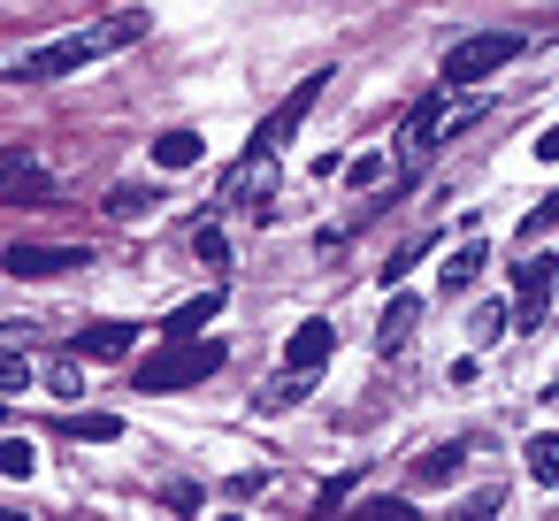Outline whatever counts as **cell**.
<instances>
[{
  "instance_id": "6da1fadb",
  "label": "cell",
  "mask_w": 559,
  "mask_h": 521,
  "mask_svg": "<svg viewBox=\"0 0 559 521\" xmlns=\"http://www.w3.org/2000/svg\"><path fill=\"white\" fill-rule=\"evenodd\" d=\"M146 9H123V16H100V24H85V32H62V39H47V47H32V55H16L9 62V85H47V78H78V70H93V62H108V55H123V47H139L146 39Z\"/></svg>"
},
{
  "instance_id": "7a4b0ae2",
  "label": "cell",
  "mask_w": 559,
  "mask_h": 521,
  "mask_svg": "<svg viewBox=\"0 0 559 521\" xmlns=\"http://www.w3.org/2000/svg\"><path fill=\"white\" fill-rule=\"evenodd\" d=\"M475 116H483V100H460V108H444V85H437V93H429V100H421V108L406 116V139H399V169L414 177V169H421V162H429V154H437V146L452 139V131H467Z\"/></svg>"
},
{
  "instance_id": "3957f363",
  "label": "cell",
  "mask_w": 559,
  "mask_h": 521,
  "mask_svg": "<svg viewBox=\"0 0 559 521\" xmlns=\"http://www.w3.org/2000/svg\"><path fill=\"white\" fill-rule=\"evenodd\" d=\"M513 55H521L513 32H475V39H460V47L437 62V85H444V93H475V85H490Z\"/></svg>"
},
{
  "instance_id": "277c9868",
  "label": "cell",
  "mask_w": 559,
  "mask_h": 521,
  "mask_svg": "<svg viewBox=\"0 0 559 521\" xmlns=\"http://www.w3.org/2000/svg\"><path fill=\"white\" fill-rule=\"evenodd\" d=\"M215 368H223V345H215V338H192V345L169 338V353H154L131 383H139V391H192V383H207Z\"/></svg>"
},
{
  "instance_id": "5b68a950",
  "label": "cell",
  "mask_w": 559,
  "mask_h": 521,
  "mask_svg": "<svg viewBox=\"0 0 559 521\" xmlns=\"http://www.w3.org/2000/svg\"><path fill=\"white\" fill-rule=\"evenodd\" d=\"M551 292H559V261L528 246L521 269H513V322H521V330H544V322H551Z\"/></svg>"
},
{
  "instance_id": "8992f818",
  "label": "cell",
  "mask_w": 559,
  "mask_h": 521,
  "mask_svg": "<svg viewBox=\"0 0 559 521\" xmlns=\"http://www.w3.org/2000/svg\"><path fill=\"white\" fill-rule=\"evenodd\" d=\"M276 162H284V146L253 139V146H246V162L230 169L223 200H230V208H261V215H269V200H276Z\"/></svg>"
},
{
  "instance_id": "52a82bcc",
  "label": "cell",
  "mask_w": 559,
  "mask_h": 521,
  "mask_svg": "<svg viewBox=\"0 0 559 521\" xmlns=\"http://www.w3.org/2000/svg\"><path fill=\"white\" fill-rule=\"evenodd\" d=\"M0 269H9V276H24V284H39V276L93 269V253H85V246H9V253H0Z\"/></svg>"
},
{
  "instance_id": "ba28073f",
  "label": "cell",
  "mask_w": 559,
  "mask_h": 521,
  "mask_svg": "<svg viewBox=\"0 0 559 521\" xmlns=\"http://www.w3.org/2000/svg\"><path fill=\"white\" fill-rule=\"evenodd\" d=\"M330 353H337V330H330V322H299V330L284 338V368H307V376H314Z\"/></svg>"
},
{
  "instance_id": "9c48e42d",
  "label": "cell",
  "mask_w": 559,
  "mask_h": 521,
  "mask_svg": "<svg viewBox=\"0 0 559 521\" xmlns=\"http://www.w3.org/2000/svg\"><path fill=\"white\" fill-rule=\"evenodd\" d=\"M0 200H9V208H24V200H55V177H47L32 154H16L9 169H0Z\"/></svg>"
},
{
  "instance_id": "30bf717a",
  "label": "cell",
  "mask_w": 559,
  "mask_h": 521,
  "mask_svg": "<svg viewBox=\"0 0 559 521\" xmlns=\"http://www.w3.org/2000/svg\"><path fill=\"white\" fill-rule=\"evenodd\" d=\"M200 154H207V139H200L192 123H177V131H162V139H154V169H192Z\"/></svg>"
},
{
  "instance_id": "8fae6325",
  "label": "cell",
  "mask_w": 559,
  "mask_h": 521,
  "mask_svg": "<svg viewBox=\"0 0 559 521\" xmlns=\"http://www.w3.org/2000/svg\"><path fill=\"white\" fill-rule=\"evenodd\" d=\"M414 322H421V299H406V292H399V299L383 307V322H376V345H383V353H406Z\"/></svg>"
},
{
  "instance_id": "7c38bea8",
  "label": "cell",
  "mask_w": 559,
  "mask_h": 521,
  "mask_svg": "<svg viewBox=\"0 0 559 521\" xmlns=\"http://www.w3.org/2000/svg\"><path fill=\"white\" fill-rule=\"evenodd\" d=\"M131 338H139L131 322H93V330H78V353H85V360H123Z\"/></svg>"
},
{
  "instance_id": "4fadbf2b",
  "label": "cell",
  "mask_w": 559,
  "mask_h": 521,
  "mask_svg": "<svg viewBox=\"0 0 559 521\" xmlns=\"http://www.w3.org/2000/svg\"><path fill=\"white\" fill-rule=\"evenodd\" d=\"M460 467H467V445H437V452H421V460H414V483H421V490H437V483H452Z\"/></svg>"
},
{
  "instance_id": "5bb4252c",
  "label": "cell",
  "mask_w": 559,
  "mask_h": 521,
  "mask_svg": "<svg viewBox=\"0 0 559 521\" xmlns=\"http://www.w3.org/2000/svg\"><path fill=\"white\" fill-rule=\"evenodd\" d=\"M521 467H528L536 483H559V429H536V437L521 445Z\"/></svg>"
},
{
  "instance_id": "9a60e30c",
  "label": "cell",
  "mask_w": 559,
  "mask_h": 521,
  "mask_svg": "<svg viewBox=\"0 0 559 521\" xmlns=\"http://www.w3.org/2000/svg\"><path fill=\"white\" fill-rule=\"evenodd\" d=\"M215 315H223V292H200V299H185L162 330H169V338H192V330H200V322H215Z\"/></svg>"
},
{
  "instance_id": "2e32d148",
  "label": "cell",
  "mask_w": 559,
  "mask_h": 521,
  "mask_svg": "<svg viewBox=\"0 0 559 521\" xmlns=\"http://www.w3.org/2000/svg\"><path fill=\"white\" fill-rule=\"evenodd\" d=\"M62 437H85V445H108V437H123V422H116V414H70V422H62Z\"/></svg>"
},
{
  "instance_id": "e0dca14e",
  "label": "cell",
  "mask_w": 559,
  "mask_h": 521,
  "mask_svg": "<svg viewBox=\"0 0 559 521\" xmlns=\"http://www.w3.org/2000/svg\"><path fill=\"white\" fill-rule=\"evenodd\" d=\"M391 169H399V162H383V154H360V162H345L353 192H376V185H391Z\"/></svg>"
},
{
  "instance_id": "ac0fdd59",
  "label": "cell",
  "mask_w": 559,
  "mask_h": 521,
  "mask_svg": "<svg viewBox=\"0 0 559 521\" xmlns=\"http://www.w3.org/2000/svg\"><path fill=\"white\" fill-rule=\"evenodd\" d=\"M475 276H483V246H460V253L444 261V292H467Z\"/></svg>"
},
{
  "instance_id": "d6986e66",
  "label": "cell",
  "mask_w": 559,
  "mask_h": 521,
  "mask_svg": "<svg viewBox=\"0 0 559 521\" xmlns=\"http://www.w3.org/2000/svg\"><path fill=\"white\" fill-rule=\"evenodd\" d=\"M299 376H307V368H284V376H276V383L261 391V406H269V414H284V406H299V399H307V383H299Z\"/></svg>"
},
{
  "instance_id": "ffe728a7",
  "label": "cell",
  "mask_w": 559,
  "mask_h": 521,
  "mask_svg": "<svg viewBox=\"0 0 559 521\" xmlns=\"http://www.w3.org/2000/svg\"><path fill=\"white\" fill-rule=\"evenodd\" d=\"M24 383H32V360L9 345V353H0V391H9V399H24Z\"/></svg>"
},
{
  "instance_id": "44dd1931",
  "label": "cell",
  "mask_w": 559,
  "mask_h": 521,
  "mask_svg": "<svg viewBox=\"0 0 559 521\" xmlns=\"http://www.w3.org/2000/svg\"><path fill=\"white\" fill-rule=\"evenodd\" d=\"M146 208H154L146 185H116V192H108V215H146Z\"/></svg>"
},
{
  "instance_id": "7402d4cb",
  "label": "cell",
  "mask_w": 559,
  "mask_h": 521,
  "mask_svg": "<svg viewBox=\"0 0 559 521\" xmlns=\"http://www.w3.org/2000/svg\"><path fill=\"white\" fill-rule=\"evenodd\" d=\"M0 475H16V483L32 475V445H24V437H9V445H0Z\"/></svg>"
},
{
  "instance_id": "603a6c76",
  "label": "cell",
  "mask_w": 559,
  "mask_h": 521,
  "mask_svg": "<svg viewBox=\"0 0 559 521\" xmlns=\"http://www.w3.org/2000/svg\"><path fill=\"white\" fill-rule=\"evenodd\" d=\"M551 223H559V192H551V200H544V208H536V215H528V223H521V246H536V238H544V230H551Z\"/></svg>"
},
{
  "instance_id": "cb8c5ba5",
  "label": "cell",
  "mask_w": 559,
  "mask_h": 521,
  "mask_svg": "<svg viewBox=\"0 0 559 521\" xmlns=\"http://www.w3.org/2000/svg\"><path fill=\"white\" fill-rule=\"evenodd\" d=\"M360 513H376V521H414V506H406V498H368Z\"/></svg>"
},
{
  "instance_id": "d4e9b609",
  "label": "cell",
  "mask_w": 559,
  "mask_h": 521,
  "mask_svg": "<svg viewBox=\"0 0 559 521\" xmlns=\"http://www.w3.org/2000/svg\"><path fill=\"white\" fill-rule=\"evenodd\" d=\"M200 261H207V269H223V261H230V246H223V230H200Z\"/></svg>"
},
{
  "instance_id": "484cf974",
  "label": "cell",
  "mask_w": 559,
  "mask_h": 521,
  "mask_svg": "<svg viewBox=\"0 0 559 521\" xmlns=\"http://www.w3.org/2000/svg\"><path fill=\"white\" fill-rule=\"evenodd\" d=\"M498 330H506V307H498V299H490V307H483V315H475V338H483V345H490V338H498Z\"/></svg>"
},
{
  "instance_id": "4316f807",
  "label": "cell",
  "mask_w": 559,
  "mask_h": 521,
  "mask_svg": "<svg viewBox=\"0 0 559 521\" xmlns=\"http://www.w3.org/2000/svg\"><path fill=\"white\" fill-rule=\"evenodd\" d=\"M536 162H544V169L559 162V123H551V131H536Z\"/></svg>"
}]
</instances>
